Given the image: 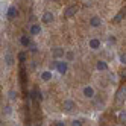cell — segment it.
<instances>
[{"instance_id": "603a6c76", "label": "cell", "mask_w": 126, "mask_h": 126, "mask_svg": "<svg viewBox=\"0 0 126 126\" xmlns=\"http://www.w3.org/2000/svg\"><path fill=\"white\" fill-rule=\"evenodd\" d=\"M5 112H6V114H9V112H11V108H9V106H6V108H5Z\"/></svg>"}, {"instance_id": "5bb4252c", "label": "cell", "mask_w": 126, "mask_h": 126, "mask_svg": "<svg viewBox=\"0 0 126 126\" xmlns=\"http://www.w3.org/2000/svg\"><path fill=\"white\" fill-rule=\"evenodd\" d=\"M20 43H21V46H24V47H29L31 46V40H29V37H26V35L20 37Z\"/></svg>"}, {"instance_id": "ba28073f", "label": "cell", "mask_w": 126, "mask_h": 126, "mask_svg": "<svg viewBox=\"0 0 126 126\" xmlns=\"http://www.w3.org/2000/svg\"><path fill=\"white\" fill-rule=\"evenodd\" d=\"M99 47H100V40H97V38H91V40H90V49L97 50Z\"/></svg>"}, {"instance_id": "5b68a950", "label": "cell", "mask_w": 126, "mask_h": 126, "mask_svg": "<svg viewBox=\"0 0 126 126\" xmlns=\"http://www.w3.org/2000/svg\"><path fill=\"white\" fill-rule=\"evenodd\" d=\"M84 96L88 97V99H93V97H94V88L90 87V85H87V87L84 88Z\"/></svg>"}, {"instance_id": "44dd1931", "label": "cell", "mask_w": 126, "mask_h": 126, "mask_svg": "<svg viewBox=\"0 0 126 126\" xmlns=\"http://www.w3.org/2000/svg\"><path fill=\"white\" fill-rule=\"evenodd\" d=\"M71 126H82V122L80 120H73L71 122Z\"/></svg>"}, {"instance_id": "d6986e66", "label": "cell", "mask_w": 126, "mask_h": 126, "mask_svg": "<svg viewBox=\"0 0 126 126\" xmlns=\"http://www.w3.org/2000/svg\"><path fill=\"white\" fill-rule=\"evenodd\" d=\"M73 58H75V53L73 52H67L65 53V59L67 61H73Z\"/></svg>"}, {"instance_id": "e0dca14e", "label": "cell", "mask_w": 126, "mask_h": 126, "mask_svg": "<svg viewBox=\"0 0 126 126\" xmlns=\"http://www.w3.org/2000/svg\"><path fill=\"white\" fill-rule=\"evenodd\" d=\"M8 97H9V99H11V100H15V99H17V97H18V93H17V91H15V90H11V91H9V93H8Z\"/></svg>"}, {"instance_id": "30bf717a", "label": "cell", "mask_w": 126, "mask_h": 126, "mask_svg": "<svg viewBox=\"0 0 126 126\" xmlns=\"http://www.w3.org/2000/svg\"><path fill=\"white\" fill-rule=\"evenodd\" d=\"M52 21H53V14L52 12H44V15H43V23L47 24V23H52Z\"/></svg>"}, {"instance_id": "7a4b0ae2", "label": "cell", "mask_w": 126, "mask_h": 126, "mask_svg": "<svg viewBox=\"0 0 126 126\" xmlns=\"http://www.w3.org/2000/svg\"><path fill=\"white\" fill-rule=\"evenodd\" d=\"M62 110H64L65 112H71V111L75 110V102L70 100V99L64 100V103H62Z\"/></svg>"}, {"instance_id": "ac0fdd59", "label": "cell", "mask_w": 126, "mask_h": 126, "mask_svg": "<svg viewBox=\"0 0 126 126\" xmlns=\"http://www.w3.org/2000/svg\"><path fill=\"white\" fill-rule=\"evenodd\" d=\"M119 122L126 123V111H120V114H119Z\"/></svg>"}, {"instance_id": "9c48e42d", "label": "cell", "mask_w": 126, "mask_h": 126, "mask_svg": "<svg viewBox=\"0 0 126 126\" xmlns=\"http://www.w3.org/2000/svg\"><path fill=\"white\" fill-rule=\"evenodd\" d=\"M125 96H126V88L122 87V88L119 90V93H117V102L122 103V102H123V99H125Z\"/></svg>"}, {"instance_id": "7c38bea8", "label": "cell", "mask_w": 126, "mask_h": 126, "mask_svg": "<svg viewBox=\"0 0 126 126\" xmlns=\"http://www.w3.org/2000/svg\"><path fill=\"white\" fill-rule=\"evenodd\" d=\"M29 32H31V35H38V33L41 32V26H40V24H32Z\"/></svg>"}, {"instance_id": "52a82bcc", "label": "cell", "mask_w": 126, "mask_h": 126, "mask_svg": "<svg viewBox=\"0 0 126 126\" xmlns=\"http://www.w3.org/2000/svg\"><path fill=\"white\" fill-rule=\"evenodd\" d=\"M125 15H126V8H123V9L114 17V18H112V23H120V21L123 20V17H125Z\"/></svg>"}, {"instance_id": "6da1fadb", "label": "cell", "mask_w": 126, "mask_h": 126, "mask_svg": "<svg viewBox=\"0 0 126 126\" xmlns=\"http://www.w3.org/2000/svg\"><path fill=\"white\" fill-rule=\"evenodd\" d=\"M67 68H68V64H67V61H58V65H56V70H58V73L61 75H64L67 73Z\"/></svg>"}, {"instance_id": "ffe728a7", "label": "cell", "mask_w": 126, "mask_h": 126, "mask_svg": "<svg viewBox=\"0 0 126 126\" xmlns=\"http://www.w3.org/2000/svg\"><path fill=\"white\" fill-rule=\"evenodd\" d=\"M120 62L126 65V53H122V55H120Z\"/></svg>"}, {"instance_id": "7402d4cb", "label": "cell", "mask_w": 126, "mask_h": 126, "mask_svg": "<svg viewBox=\"0 0 126 126\" xmlns=\"http://www.w3.org/2000/svg\"><path fill=\"white\" fill-rule=\"evenodd\" d=\"M55 126H65V123H64V122H56Z\"/></svg>"}, {"instance_id": "cb8c5ba5", "label": "cell", "mask_w": 126, "mask_h": 126, "mask_svg": "<svg viewBox=\"0 0 126 126\" xmlns=\"http://www.w3.org/2000/svg\"><path fill=\"white\" fill-rule=\"evenodd\" d=\"M122 78H126V70H125L123 73H122Z\"/></svg>"}, {"instance_id": "9a60e30c", "label": "cell", "mask_w": 126, "mask_h": 126, "mask_svg": "<svg viewBox=\"0 0 126 126\" xmlns=\"http://www.w3.org/2000/svg\"><path fill=\"white\" fill-rule=\"evenodd\" d=\"M96 67H97V70H100V71H106L108 70V64H106L105 61H99Z\"/></svg>"}, {"instance_id": "8992f818", "label": "cell", "mask_w": 126, "mask_h": 126, "mask_svg": "<svg viewBox=\"0 0 126 126\" xmlns=\"http://www.w3.org/2000/svg\"><path fill=\"white\" fill-rule=\"evenodd\" d=\"M64 55H65L64 49H61V47H55V49H53V58L59 59V58H64Z\"/></svg>"}, {"instance_id": "8fae6325", "label": "cell", "mask_w": 126, "mask_h": 126, "mask_svg": "<svg viewBox=\"0 0 126 126\" xmlns=\"http://www.w3.org/2000/svg\"><path fill=\"white\" fill-rule=\"evenodd\" d=\"M90 24H91L93 28H99V26L102 24V20L99 18V17H91V18H90Z\"/></svg>"}, {"instance_id": "4fadbf2b", "label": "cell", "mask_w": 126, "mask_h": 126, "mask_svg": "<svg viewBox=\"0 0 126 126\" xmlns=\"http://www.w3.org/2000/svg\"><path fill=\"white\" fill-rule=\"evenodd\" d=\"M41 79L44 80V82H49V80H52V71H43L41 73Z\"/></svg>"}, {"instance_id": "277c9868", "label": "cell", "mask_w": 126, "mask_h": 126, "mask_svg": "<svg viewBox=\"0 0 126 126\" xmlns=\"http://www.w3.org/2000/svg\"><path fill=\"white\" fill-rule=\"evenodd\" d=\"M17 15H18V9H17V8H14V6H11L9 9H8V12H6V17H8L9 20H14Z\"/></svg>"}, {"instance_id": "3957f363", "label": "cell", "mask_w": 126, "mask_h": 126, "mask_svg": "<svg viewBox=\"0 0 126 126\" xmlns=\"http://www.w3.org/2000/svg\"><path fill=\"white\" fill-rule=\"evenodd\" d=\"M76 12H78V6H76V5H71V6H68L67 9H65L64 15H65V17H68V18H70V17H73V15H75Z\"/></svg>"}, {"instance_id": "2e32d148", "label": "cell", "mask_w": 126, "mask_h": 126, "mask_svg": "<svg viewBox=\"0 0 126 126\" xmlns=\"http://www.w3.org/2000/svg\"><path fill=\"white\" fill-rule=\"evenodd\" d=\"M5 62H6V65H11L14 62V56L11 55V53H6L5 55Z\"/></svg>"}]
</instances>
